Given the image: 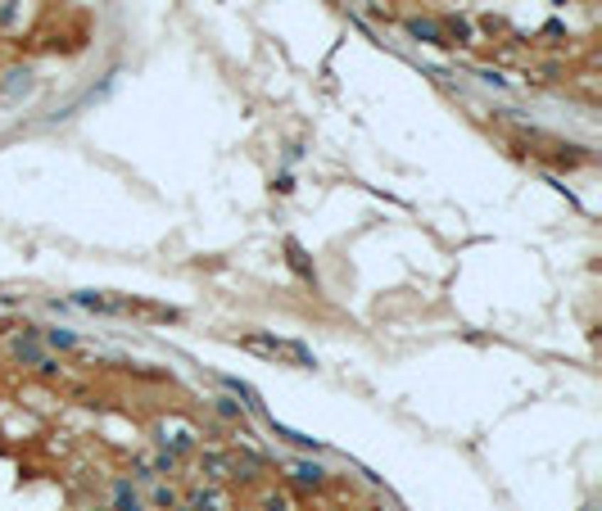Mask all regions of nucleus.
Here are the masks:
<instances>
[{
    "label": "nucleus",
    "instance_id": "nucleus-1",
    "mask_svg": "<svg viewBox=\"0 0 602 511\" xmlns=\"http://www.w3.org/2000/svg\"><path fill=\"white\" fill-rule=\"evenodd\" d=\"M240 348H249V353H263V357H272V362L317 367V357H313L299 340H276V335H240Z\"/></svg>",
    "mask_w": 602,
    "mask_h": 511
},
{
    "label": "nucleus",
    "instance_id": "nucleus-2",
    "mask_svg": "<svg viewBox=\"0 0 602 511\" xmlns=\"http://www.w3.org/2000/svg\"><path fill=\"white\" fill-rule=\"evenodd\" d=\"M408 32H412V36H421V41H430V45H439V41H444V32H439L435 23H421V18H408Z\"/></svg>",
    "mask_w": 602,
    "mask_h": 511
},
{
    "label": "nucleus",
    "instance_id": "nucleus-3",
    "mask_svg": "<svg viewBox=\"0 0 602 511\" xmlns=\"http://www.w3.org/2000/svg\"><path fill=\"white\" fill-rule=\"evenodd\" d=\"M286 254H290V267L299 271V276H313V267H308V258H303V249L294 244V240H286Z\"/></svg>",
    "mask_w": 602,
    "mask_h": 511
},
{
    "label": "nucleus",
    "instance_id": "nucleus-4",
    "mask_svg": "<svg viewBox=\"0 0 602 511\" xmlns=\"http://www.w3.org/2000/svg\"><path fill=\"white\" fill-rule=\"evenodd\" d=\"M272 430L281 434V439H290L294 448H317V439H308V434H299V430H290V426H276V421H272Z\"/></svg>",
    "mask_w": 602,
    "mask_h": 511
},
{
    "label": "nucleus",
    "instance_id": "nucleus-5",
    "mask_svg": "<svg viewBox=\"0 0 602 511\" xmlns=\"http://www.w3.org/2000/svg\"><path fill=\"white\" fill-rule=\"evenodd\" d=\"M294 475H299L303 484H322V475H326V470H322V466H308V462H303V466H294Z\"/></svg>",
    "mask_w": 602,
    "mask_h": 511
},
{
    "label": "nucleus",
    "instance_id": "nucleus-6",
    "mask_svg": "<svg viewBox=\"0 0 602 511\" xmlns=\"http://www.w3.org/2000/svg\"><path fill=\"white\" fill-rule=\"evenodd\" d=\"M118 511H141V502L127 493V484H118Z\"/></svg>",
    "mask_w": 602,
    "mask_h": 511
},
{
    "label": "nucleus",
    "instance_id": "nucleus-7",
    "mask_svg": "<svg viewBox=\"0 0 602 511\" xmlns=\"http://www.w3.org/2000/svg\"><path fill=\"white\" fill-rule=\"evenodd\" d=\"M50 344L55 348H72V335L68 330H50Z\"/></svg>",
    "mask_w": 602,
    "mask_h": 511
}]
</instances>
